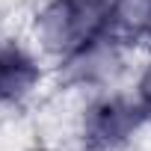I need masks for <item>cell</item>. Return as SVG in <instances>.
Here are the masks:
<instances>
[{
  "label": "cell",
  "mask_w": 151,
  "mask_h": 151,
  "mask_svg": "<svg viewBox=\"0 0 151 151\" xmlns=\"http://www.w3.org/2000/svg\"><path fill=\"white\" fill-rule=\"evenodd\" d=\"M107 24L104 0H56L42 18V33L47 45L59 53H74L86 47Z\"/></svg>",
  "instance_id": "obj_1"
},
{
  "label": "cell",
  "mask_w": 151,
  "mask_h": 151,
  "mask_svg": "<svg viewBox=\"0 0 151 151\" xmlns=\"http://www.w3.org/2000/svg\"><path fill=\"white\" fill-rule=\"evenodd\" d=\"M39 77L21 50H0V98H21Z\"/></svg>",
  "instance_id": "obj_2"
},
{
  "label": "cell",
  "mask_w": 151,
  "mask_h": 151,
  "mask_svg": "<svg viewBox=\"0 0 151 151\" xmlns=\"http://www.w3.org/2000/svg\"><path fill=\"white\" fill-rule=\"evenodd\" d=\"M145 101H148V107H151V77L145 80Z\"/></svg>",
  "instance_id": "obj_3"
},
{
  "label": "cell",
  "mask_w": 151,
  "mask_h": 151,
  "mask_svg": "<svg viewBox=\"0 0 151 151\" xmlns=\"http://www.w3.org/2000/svg\"><path fill=\"white\" fill-rule=\"evenodd\" d=\"M148 12H151V0H148Z\"/></svg>",
  "instance_id": "obj_4"
}]
</instances>
